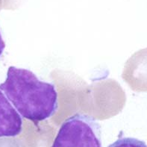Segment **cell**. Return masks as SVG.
<instances>
[{
    "instance_id": "obj_6",
    "label": "cell",
    "mask_w": 147,
    "mask_h": 147,
    "mask_svg": "<svg viewBox=\"0 0 147 147\" xmlns=\"http://www.w3.org/2000/svg\"><path fill=\"white\" fill-rule=\"evenodd\" d=\"M5 48V43L2 39V36L1 34V32H0V57L2 56Z\"/></svg>"
},
{
    "instance_id": "obj_2",
    "label": "cell",
    "mask_w": 147,
    "mask_h": 147,
    "mask_svg": "<svg viewBox=\"0 0 147 147\" xmlns=\"http://www.w3.org/2000/svg\"><path fill=\"white\" fill-rule=\"evenodd\" d=\"M52 147H102L100 124L87 114L71 116L60 127Z\"/></svg>"
},
{
    "instance_id": "obj_1",
    "label": "cell",
    "mask_w": 147,
    "mask_h": 147,
    "mask_svg": "<svg viewBox=\"0 0 147 147\" xmlns=\"http://www.w3.org/2000/svg\"><path fill=\"white\" fill-rule=\"evenodd\" d=\"M0 90L22 117L35 124L52 117L58 110L55 84L40 80L28 69L10 67Z\"/></svg>"
},
{
    "instance_id": "obj_5",
    "label": "cell",
    "mask_w": 147,
    "mask_h": 147,
    "mask_svg": "<svg viewBox=\"0 0 147 147\" xmlns=\"http://www.w3.org/2000/svg\"><path fill=\"white\" fill-rule=\"evenodd\" d=\"M108 147H147V145L145 142L136 138H122L117 139Z\"/></svg>"
},
{
    "instance_id": "obj_4",
    "label": "cell",
    "mask_w": 147,
    "mask_h": 147,
    "mask_svg": "<svg viewBox=\"0 0 147 147\" xmlns=\"http://www.w3.org/2000/svg\"><path fill=\"white\" fill-rule=\"evenodd\" d=\"M128 79L134 90L147 91V49L137 52L131 58Z\"/></svg>"
},
{
    "instance_id": "obj_3",
    "label": "cell",
    "mask_w": 147,
    "mask_h": 147,
    "mask_svg": "<svg viewBox=\"0 0 147 147\" xmlns=\"http://www.w3.org/2000/svg\"><path fill=\"white\" fill-rule=\"evenodd\" d=\"M23 120L0 90V138L16 137L22 132Z\"/></svg>"
}]
</instances>
